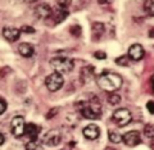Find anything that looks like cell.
Returning <instances> with one entry per match:
<instances>
[{
	"mask_svg": "<svg viewBox=\"0 0 154 150\" xmlns=\"http://www.w3.org/2000/svg\"><path fill=\"white\" fill-rule=\"evenodd\" d=\"M98 86L107 93H114L122 86V77L112 72H104L98 77Z\"/></svg>",
	"mask_w": 154,
	"mask_h": 150,
	"instance_id": "1",
	"label": "cell"
},
{
	"mask_svg": "<svg viewBox=\"0 0 154 150\" xmlns=\"http://www.w3.org/2000/svg\"><path fill=\"white\" fill-rule=\"evenodd\" d=\"M76 106L79 108L81 114L88 119H98L102 117V106H100L99 99L95 101H79L76 104Z\"/></svg>",
	"mask_w": 154,
	"mask_h": 150,
	"instance_id": "2",
	"label": "cell"
},
{
	"mask_svg": "<svg viewBox=\"0 0 154 150\" xmlns=\"http://www.w3.org/2000/svg\"><path fill=\"white\" fill-rule=\"evenodd\" d=\"M50 67L57 73H68L73 69V62L66 57H57L50 60Z\"/></svg>",
	"mask_w": 154,
	"mask_h": 150,
	"instance_id": "3",
	"label": "cell"
},
{
	"mask_svg": "<svg viewBox=\"0 0 154 150\" xmlns=\"http://www.w3.org/2000/svg\"><path fill=\"white\" fill-rule=\"evenodd\" d=\"M112 118L118 127H125V126H127L132 121V114L126 108H119L117 110H114Z\"/></svg>",
	"mask_w": 154,
	"mask_h": 150,
	"instance_id": "4",
	"label": "cell"
},
{
	"mask_svg": "<svg viewBox=\"0 0 154 150\" xmlns=\"http://www.w3.org/2000/svg\"><path fill=\"white\" fill-rule=\"evenodd\" d=\"M64 84L63 76L60 73H57V72H53L51 75H49L45 80V85L49 91H58Z\"/></svg>",
	"mask_w": 154,
	"mask_h": 150,
	"instance_id": "5",
	"label": "cell"
},
{
	"mask_svg": "<svg viewBox=\"0 0 154 150\" xmlns=\"http://www.w3.org/2000/svg\"><path fill=\"white\" fill-rule=\"evenodd\" d=\"M25 127H26V123H25V118L22 115H17V117H14L12 119L11 130H12V133L16 137H22L25 135Z\"/></svg>",
	"mask_w": 154,
	"mask_h": 150,
	"instance_id": "6",
	"label": "cell"
},
{
	"mask_svg": "<svg viewBox=\"0 0 154 150\" xmlns=\"http://www.w3.org/2000/svg\"><path fill=\"white\" fill-rule=\"evenodd\" d=\"M60 140H62L60 132L57 131V130H50L42 136V142L46 144L48 146H57V145H59Z\"/></svg>",
	"mask_w": 154,
	"mask_h": 150,
	"instance_id": "7",
	"label": "cell"
},
{
	"mask_svg": "<svg viewBox=\"0 0 154 150\" xmlns=\"http://www.w3.org/2000/svg\"><path fill=\"white\" fill-rule=\"evenodd\" d=\"M122 141L127 145V146H136L141 142L140 132L139 131H128L122 136Z\"/></svg>",
	"mask_w": 154,
	"mask_h": 150,
	"instance_id": "8",
	"label": "cell"
},
{
	"mask_svg": "<svg viewBox=\"0 0 154 150\" xmlns=\"http://www.w3.org/2000/svg\"><path fill=\"white\" fill-rule=\"evenodd\" d=\"M145 54V50L140 44H134L128 47V58L132 60H141Z\"/></svg>",
	"mask_w": 154,
	"mask_h": 150,
	"instance_id": "9",
	"label": "cell"
},
{
	"mask_svg": "<svg viewBox=\"0 0 154 150\" xmlns=\"http://www.w3.org/2000/svg\"><path fill=\"white\" fill-rule=\"evenodd\" d=\"M3 36L9 42H14V41L18 40L19 36H21V30H17V28H14V27H4L3 28Z\"/></svg>",
	"mask_w": 154,
	"mask_h": 150,
	"instance_id": "10",
	"label": "cell"
},
{
	"mask_svg": "<svg viewBox=\"0 0 154 150\" xmlns=\"http://www.w3.org/2000/svg\"><path fill=\"white\" fill-rule=\"evenodd\" d=\"M51 8L48 4H38V5L35 8V16L38 19H46L51 16Z\"/></svg>",
	"mask_w": 154,
	"mask_h": 150,
	"instance_id": "11",
	"label": "cell"
},
{
	"mask_svg": "<svg viewBox=\"0 0 154 150\" xmlns=\"http://www.w3.org/2000/svg\"><path fill=\"white\" fill-rule=\"evenodd\" d=\"M84 136L86 139H89V140H95V139H98L99 137V135H100V128L98 127L96 124H89V126H86V127L84 128Z\"/></svg>",
	"mask_w": 154,
	"mask_h": 150,
	"instance_id": "12",
	"label": "cell"
},
{
	"mask_svg": "<svg viewBox=\"0 0 154 150\" xmlns=\"http://www.w3.org/2000/svg\"><path fill=\"white\" fill-rule=\"evenodd\" d=\"M38 131H40V128H38V126H36L35 123H27L25 127V133L27 135L31 141H36Z\"/></svg>",
	"mask_w": 154,
	"mask_h": 150,
	"instance_id": "13",
	"label": "cell"
},
{
	"mask_svg": "<svg viewBox=\"0 0 154 150\" xmlns=\"http://www.w3.org/2000/svg\"><path fill=\"white\" fill-rule=\"evenodd\" d=\"M18 53L22 57H25V58H30V57L33 55L35 49H33V46L31 44H28V42H23V44H21L18 46Z\"/></svg>",
	"mask_w": 154,
	"mask_h": 150,
	"instance_id": "14",
	"label": "cell"
},
{
	"mask_svg": "<svg viewBox=\"0 0 154 150\" xmlns=\"http://www.w3.org/2000/svg\"><path fill=\"white\" fill-rule=\"evenodd\" d=\"M67 16H68V12H67V9L64 8H57L55 12H54V19H55V23H60L63 22L64 19L67 18Z\"/></svg>",
	"mask_w": 154,
	"mask_h": 150,
	"instance_id": "15",
	"label": "cell"
},
{
	"mask_svg": "<svg viewBox=\"0 0 154 150\" xmlns=\"http://www.w3.org/2000/svg\"><path fill=\"white\" fill-rule=\"evenodd\" d=\"M103 32H104V25L103 23H100V22L93 23V35H94V37H96V35H98V37H99Z\"/></svg>",
	"mask_w": 154,
	"mask_h": 150,
	"instance_id": "16",
	"label": "cell"
},
{
	"mask_svg": "<svg viewBox=\"0 0 154 150\" xmlns=\"http://www.w3.org/2000/svg\"><path fill=\"white\" fill-rule=\"evenodd\" d=\"M108 103L110 104V105H117V104H119V101H121V96H119L117 93H110V94H108Z\"/></svg>",
	"mask_w": 154,
	"mask_h": 150,
	"instance_id": "17",
	"label": "cell"
},
{
	"mask_svg": "<svg viewBox=\"0 0 154 150\" xmlns=\"http://www.w3.org/2000/svg\"><path fill=\"white\" fill-rule=\"evenodd\" d=\"M144 9H145V12L149 16L154 17V0H146L144 3Z\"/></svg>",
	"mask_w": 154,
	"mask_h": 150,
	"instance_id": "18",
	"label": "cell"
},
{
	"mask_svg": "<svg viewBox=\"0 0 154 150\" xmlns=\"http://www.w3.org/2000/svg\"><path fill=\"white\" fill-rule=\"evenodd\" d=\"M116 63H117L118 66H122V67H127L130 64V58L128 55H122L116 59Z\"/></svg>",
	"mask_w": 154,
	"mask_h": 150,
	"instance_id": "19",
	"label": "cell"
},
{
	"mask_svg": "<svg viewBox=\"0 0 154 150\" xmlns=\"http://www.w3.org/2000/svg\"><path fill=\"white\" fill-rule=\"evenodd\" d=\"M109 140H110L112 142H114V144H118V142L122 141V136H121V135H119L118 132L110 131V132H109Z\"/></svg>",
	"mask_w": 154,
	"mask_h": 150,
	"instance_id": "20",
	"label": "cell"
},
{
	"mask_svg": "<svg viewBox=\"0 0 154 150\" xmlns=\"http://www.w3.org/2000/svg\"><path fill=\"white\" fill-rule=\"evenodd\" d=\"M26 150H44L41 144H38L36 141H30L26 145Z\"/></svg>",
	"mask_w": 154,
	"mask_h": 150,
	"instance_id": "21",
	"label": "cell"
},
{
	"mask_svg": "<svg viewBox=\"0 0 154 150\" xmlns=\"http://www.w3.org/2000/svg\"><path fill=\"white\" fill-rule=\"evenodd\" d=\"M144 133H145L148 137L154 139V124H146L145 128H144Z\"/></svg>",
	"mask_w": 154,
	"mask_h": 150,
	"instance_id": "22",
	"label": "cell"
},
{
	"mask_svg": "<svg viewBox=\"0 0 154 150\" xmlns=\"http://www.w3.org/2000/svg\"><path fill=\"white\" fill-rule=\"evenodd\" d=\"M69 30H71L72 35H75V36H80L81 35V27L80 26H72Z\"/></svg>",
	"mask_w": 154,
	"mask_h": 150,
	"instance_id": "23",
	"label": "cell"
},
{
	"mask_svg": "<svg viewBox=\"0 0 154 150\" xmlns=\"http://www.w3.org/2000/svg\"><path fill=\"white\" fill-rule=\"evenodd\" d=\"M94 57L98 58V59H105V58H107V54H105L104 51H96L94 54Z\"/></svg>",
	"mask_w": 154,
	"mask_h": 150,
	"instance_id": "24",
	"label": "cell"
},
{
	"mask_svg": "<svg viewBox=\"0 0 154 150\" xmlns=\"http://www.w3.org/2000/svg\"><path fill=\"white\" fill-rule=\"evenodd\" d=\"M21 31L26 32V33H33V32H35V30H33L31 26H23V27L21 28Z\"/></svg>",
	"mask_w": 154,
	"mask_h": 150,
	"instance_id": "25",
	"label": "cell"
},
{
	"mask_svg": "<svg viewBox=\"0 0 154 150\" xmlns=\"http://www.w3.org/2000/svg\"><path fill=\"white\" fill-rule=\"evenodd\" d=\"M7 109V103L3 99H0V114H3Z\"/></svg>",
	"mask_w": 154,
	"mask_h": 150,
	"instance_id": "26",
	"label": "cell"
},
{
	"mask_svg": "<svg viewBox=\"0 0 154 150\" xmlns=\"http://www.w3.org/2000/svg\"><path fill=\"white\" fill-rule=\"evenodd\" d=\"M146 108L152 114H154V101H148L146 103Z\"/></svg>",
	"mask_w": 154,
	"mask_h": 150,
	"instance_id": "27",
	"label": "cell"
},
{
	"mask_svg": "<svg viewBox=\"0 0 154 150\" xmlns=\"http://www.w3.org/2000/svg\"><path fill=\"white\" fill-rule=\"evenodd\" d=\"M57 112H58V109H55V108H54V109H51V110H50V113H49V114H48V115H46V118H48V119H50V118H53V117H54V115L57 114Z\"/></svg>",
	"mask_w": 154,
	"mask_h": 150,
	"instance_id": "28",
	"label": "cell"
},
{
	"mask_svg": "<svg viewBox=\"0 0 154 150\" xmlns=\"http://www.w3.org/2000/svg\"><path fill=\"white\" fill-rule=\"evenodd\" d=\"M4 142V136H3V133L0 132V145H2Z\"/></svg>",
	"mask_w": 154,
	"mask_h": 150,
	"instance_id": "29",
	"label": "cell"
},
{
	"mask_svg": "<svg viewBox=\"0 0 154 150\" xmlns=\"http://www.w3.org/2000/svg\"><path fill=\"white\" fill-rule=\"evenodd\" d=\"M149 36H150V37H153V38H154V28H153V30H152L150 32H149Z\"/></svg>",
	"mask_w": 154,
	"mask_h": 150,
	"instance_id": "30",
	"label": "cell"
},
{
	"mask_svg": "<svg viewBox=\"0 0 154 150\" xmlns=\"http://www.w3.org/2000/svg\"><path fill=\"white\" fill-rule=\"evenodd\" d=\"M105 150H116V149H113V148H107Z\"/></svg>",
	"mask_w": 154,
	"mask_h": 150,
	"instance_id": "31",
	"label": "cell"
}]
</instances>
